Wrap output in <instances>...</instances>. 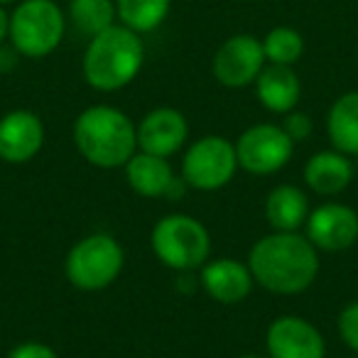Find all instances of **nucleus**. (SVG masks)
<instances>
[{"label": "nucleus", "instance_id": "obj_1", "mask_svg": "<svg viewBox=\"0 0 358 358\" xmlns=\"http://www.w3.org/2000/svg\"><path fill=\"white\" fill-rule=\"evenodd\" d=\"M253 280L273 294H299L319 275V250L299 231H273L250 248Z\"/></svg>", "mask_w": 358, "mask_h": 358}, {"label": "nucleus", "instance_id": "obj_2", "mask_svg": "<svg viewBox=\"0 0 358 358\" xmlns=\"http://www.w3.org/2000/svg\"><path fill=\"white\" fill-rule=\"evenodd\" d=\"M74 145L94 167H125V162L138 152V125L120 108L103 103L91 106L74 120Z\"/></svg>", "mask_w": 358, "mask_h": 358}, {"label": "nucleus", "instance_id": "obj_3", "mask_svg": "<svg viewBox=\"0 0 358 358\" xmlns=\"http://www.w3.org/2000/svg\"><path fill=\"white\" fill-rule=\"evenodd\" d=\"M143 37L115 22L113 27L89 40L84 59H81V71L91 89L110 94L135 81V76L143 69Z\"/></svg>", "mask_w": 358, "mask_h": 358}, {"label": "nucleus", "instance_id": "obj_4", "mask_svg": "<svg viewBox=\"0 0 358 358\" xmlns=\"http://www.w3.org/2000/svg\"><path fill=\"white\" fill-rule=\"evenodd\" d=\"M152 253L164 268L177 273H196L209 260L211 236L199 219L189 214H169L155 224L150 234Z\"/></svg>", "mask_w": 358, "mask_h": 358}, {"label": "nucleus", "instance_id": "obj_5", "mask_svg": "<svg viewBox=\"0 0 358 358\" xmlns=\"http://www.w3.org/2000/svg\"><path fill=\"white\" fill-rule=\"evenodd\" d=\"M66 15L55 0H20L10 13L8 40L27 59L50 57L62 45Z\"/></svg>", "mask_w": 358, "mask_h": 358}, {"label": "nucleus", "instance_id": "obj_6", "mask_svg": "<svg viewBox=\"0 0 358 358\" xmlns=\"http://www.w3.org/2000/svg\"><path fill=\"white\" fill-rule=\"evenodd\" d=\"M123 263L125 253L113 236L91 234L71 245V250L66 253L64 273L76 289L99 292L118 280Z\"/></svg>", "mask_w": 358, "mask_h": 358}, {"label": "nucleus", "instance_id": "obj_7", "mask_svg": "<svg viewBox=\"0 0 358 358\" xmlns=\"http://www.w3.org/2000/svg\"><path fill=\"white\" fill-rule=\"evenodd\" d=\"M238 169L236 145L221 135H206L192 143L182 157V179L199 192L224 189Z\"/></svg>", "mask_w": 358, "mask_h": 358}, {"label": "nucleus", "instance_id": "obj_8", "mask_svg": "<svg viewBox=\"0 0 358 358\" xmlns=\"http://www.w3.org/2000/svg\"><path fill=\"white\" fill-rule=\"evenodd\" d=\"M236 155H238V167L250 174H275L292 159L294 143L282 125L275 123H258L250 125L236 140Z\"/></svg>", "mask_w": 358, "mask_h": 358}, {"label": "nucleus", "instance_id": "obj_9", "mask_svg": "<svg viewBox=\"0 0 358 358\" xmlns=\"http://www.w3.org/2000/svg\"><path fill=\"white\" fill-rule=\"evenodd\" d=\"M268 64L263 42L253 35H234L216 50L211 59V74L226 89H245L255 84L263 66Z\"/></svg>", "mask_w": 358, "mask_h": 358}, {"label": "nucleus", "instance_id": "obj_10", "mask_svg": "<svg viewBox=\"0 0 358 358\" xmlns=\"http://www.w3.org/2000/svg\"><path fill=\"white\" fill-rule=\"evenodd\" d=\"M268 358H324L327 343L312 322L294 314H285L270 322L265 331Z\"/></svg>", "mask_w": 358, "mask_h": 358}, {"label": "nucleus", "instance_id": "obj_11", "mask_svg": "<svg viewBox=\"0 0 358 358\" xmlns=\"http://www.w3.org/2000/svg\"><path fill=\"white\" fill-rule=\"evenodd\" d=\"M307 238L317 250H348L358 241V214L346 204H322L307 216Z\"/></svg>", "mask_w": 358, "mask_h": 358}, {"label": "nucleus", "instance_id": "obj_12", "mask_svg": "<svg viewBox=\"0 0 358 358\" xmlns=\"http://www.w3.org/2000/svg\"><path fill=\"white\" fill-rule=\"evenodd\" d=\"M45 145V123L25 108L10 110L0 118V159L8 164H25L37 157Z\"/></svg>", "mask_w": 358, "mask_h": 358}, {"label": "nucleus", "instance_id": "obj_13", "mask_svg": "<svg viewBox=\"0 0 358 358\" xmlns=\"http://www.w3.org/2000/svg\"><path fill=\"white\" fill-rule=\"evenodd\" d=\"M187 135H189V123L185 113L169 106L150 110L138 125V148L143 152L169 157L185 148Z\"/></svg>", "mask_w": 358, "mask_h": 358}, {"label": "nucleus", "instance_id": "obj_14", "mask_svg": "<svg viewBox=\"0 0 358 358\" xmlns=\"http://www.w3.org/2000/svg\"><path fill=\"white\" fill-rule=\"evenodd\" d=\"M199 285L214 302L238 304L250 294L255 280L248 263L236 258H216L206 260L199 268Z\"/></svg>", "mask_w": 358, "mask_h": 358}, {"label": "nucleus", "instance_id": "obj_15", "mask_svg": "<svg viewBox=\"0 0 358 358\" xmlns=\"http://www.w3.org/2000/svg\"><path fill=\"white\" fill-rule=\"evenodd\" d=\"M255 96L265 106V110L278 115H287L297 108L302 84L292 66L282 64H265L263 71L255 79Z\"/></svg>", "mask_w": 358, "mask_h": 358}, {"label": "nucleus", "instance_id": "obj_16", "mask_svg": "<svg viewBox=\"0 0 358 358\" xmlns=\"http://www.w3.org/2000/svg\"><path fill=\"white\" fill-rule=\"evenodd\" d=\"M353 179V164L348 155L338 150H322L304 164V185L322 196L341 194Z\"/></svg>", "mask_w": 358, "mask_h": 358}, {"label": "nucleus", "instance_id": "obj_17", "mask_svg": "<svg viewBox=\"0 0 358 358\" xmlns=\"http://www.w3.org/2000/svg\"><path fill=\"white\" fill-rule=\"evenodd\" d=\"M125 179H128L130 189L135 194L145 196V199H157V196H167L169 187L174 185V172L167 157L150 152H135L133 157L125 162Z\"/></svg>", "mask_w": 358, "mask_h": 358}, {"label": "nucleus", "instance_id": "obj_18", "mask_svg": "<svg viewBox=\"0 0 358 358\" xmlns=\"http://www.w3.org/2000/svg\"><path fill=\"white\" fill-rule=\"evenodd\" d=\"M309 199L299 187L280 185L265 199V219L273 231H299L307 224Z\"/></svg>", "mask_w": 358, "mask_h": 358}, {"label": "nucleus", "instance_id": "obj_19", "mask_svg": "<svg viewBox=\"0 0 358 358\" xmlns=\"http://www.w3.org/2000/svg\"><path fill=\"white\" fill-rule=\"evenodd\" d=\"M327 133L334 150L358 157V91L338 96L327 115Z\"/></svg>", "mask_w": 358, "mask_h": 358}, {"label": "nucleus", "instance_id": "obj_20", "mask_svg": "<svg viewBox=\"0 0 358 358\" xmlns=\"http://www.w3.org/2000/svg\"><path fill=\"white\" fill-rule=\"evenodd\" d=\"M172 10V0H115L118 22L138 35L157 30Z\"/></svg>", "mask_w": 358, "mask_h": 358}, {"label": "nucleus", "instance_id": "obj_21", "mask_svg": "<svg viewBox=\"0 0 358 358\" xmlns=\"http://www.w3.org/2000/svg\"><path fill=\"white\" fill-rule=\"evenodd\" d=\"M69 20L79 35L91 40L115 25V0H69Z\"/></svg>", "mask_w": 358, "mask_h": 358}, {"label": "nucleus", "instance_id": "obj_22", "mask_svg": "<svg viewBox=\"0 0 358 358\" xmlns=\"http://www.w3.org/2000/svg\"><path fill=\"white\" fill-rule=\"evenodd\" d=\"M260 42H263V52H265L268 64L292 66V64H297L304 55V37L299 35L294 27H287V25L273 27Z\"/></svg>", "mask_w": 358, "mask_h": 358}, {"label": "nucleus", "instance_id": "obj_23", "mask_svg": "<svg viewBox=\"0 0 358 358\" xmlns=\"http://www.w3.org/2000/svg\"><path fill=\"white\" fill-rule=\"evenodd\" d=\"M338 334L351 351L358 353V302H351L338 314Z\"/></svg>", "mask_w": 358, "mask_h": 358}, {"label": "nucleus", "instance_id": "obj_24", "mask_svg": "<svg viewBox=\"0 0 358 358\" xmlns=\"http://www.w3.org/2000/svg\"><path fill=\"white\" fill-rule=\"evenodd\" d=\"M285 133L292 138V143H302V140H307L309 135L314 133V123L312 118H309L307 113H302V110H289L287 115H285V123H282Z\"/></svg>", "mask_w": 358, "mask_h": 358}, {"label": "nucleus", "instance_id": "obj_25", "mask_svg": "<svg viewBox=\"0 0 358 358\" xmlns=\"http://www.w3.org/2000/svg\"><path fill=\"white\" fill-rule=\"evenodd\" d=\"M8 358H59L57 351L50 346V343H42V341H25V343H17Z\"/></svg>", "mask_w": 358, "mask_h": 358}, {"label": "nucleus", "instance_id": "obj_26", "mask_svg": "<svg viewBox=\"0 0 358 358\" xmlns=\"http://www.w3.org/2000/svg\"><path fill=\"white\" fill-rule=\"evenodd\" d=\"M17 59H20V52L13 45H0V74H8L17 66Z\"/></svg>", "mask_w": 358, "mask_h": 358}, {"label": "nucleus", "instance_id": "obj_27", "mask_svg": "<svg viewBox=\"0 0 358 358\" xmlns=\"http://www.w3.org/2000/svg\"><path fill=\"white\" fill-rule=\"evenodd\" d=\"M8 27H10V13L6 10V6H0V45L8 40Z\"/></svg>", "mask_w": 358, "mask_h": 358}, {"label": "nucleus", "instance_id": "obj_28", "mask_svg": "<svg viewBox=\"0 0 358 358\" xmlns=\"http://www.w3.org/2000/svg\"><path fill=\"white\" fill-rule=\"evenodd\" d=\"M10 3H20V0H0V6H10Z\"/></svg>", "mask_w": 358, "mask_h": 358}, {"label": "nucleus", "instance_id": "obj_29", "mask_svg": "<svg viewBox=\"0 0 358 358\" xmlns=\"http://www.w3.org/2000/svg\"><path fill=\"white\" fill-rule=\"evenodd\" d=\"M238 358H263V356H255V353H245V356H238Z\"/></svg>", "mask_w": 358, "mask_h": 358}, {"label": "nucleus", "instance_id": "obj_30", "mask_svg": "<svg viewBox=\"0 0 358 358\" xmlns=\"http://www.w3.org/2000/svg\"><path fill=\"white\" fill-rule=\"evenodd\" d=\"M356 57H358V52H356Z\"/></svg>", "mask_w": 358, "mask_h": 358}]
</instances>
